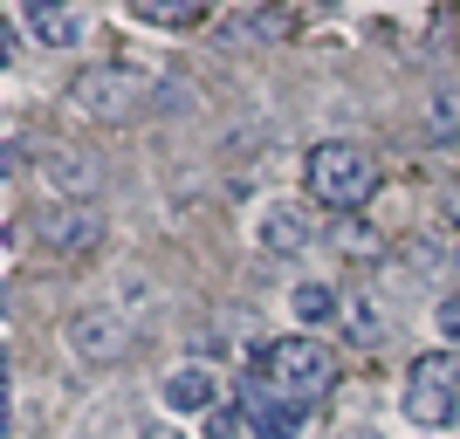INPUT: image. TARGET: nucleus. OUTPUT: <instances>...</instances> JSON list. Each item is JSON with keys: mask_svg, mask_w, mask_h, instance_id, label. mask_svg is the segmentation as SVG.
<instances>
[{"mask_svg": "<svg viewBox=\"0 0 460 439\" xmlns=\"http://www.w3.org/2000/svg\"><path fill=\"white\" fill-rule=\"evenodd\" d=\"M303 186L323 199V206H365L371 192H378V158L358 145V137H323V145H309L303 158Z\"/></svg>", "mask_w": 460, "mask_h": 439, "instance_id": "nucleus-1", "label": "nucleus"}, {"mask_svg": "<svg viewBox=\"0 0 460 439\" xmlns=\"http://www.w3.org/2000/svg\"><path fill=\"white\" fill-rule=\"evenodd\" d=\"M152 96H158L152 69H137V62H96V69H83V76L69 83V110L90 117V124H124V117H137Z\"/></svg>", "mask_w": 460, "mask_h": 439, "instance_id": "nucleus-2", "label": "nucleus"}, {"mask_svg": "<svg viewBox=\"0 0 460 439\" xmlns=\"http://www.w3.org/2000/svg\"><path fill=\"white\" fill-rule=\"evenodd\" d=\"M261 364H269V384L282 391L288 405H303V412L337 384V350L316 344V337H288V344L261 350Z\"/></svg>", "mask_w": 460, "mask_h": 439, "instance_id": "nucleus-3", "label": "nucleus"}, {"mask_svg": "<svg viewBox=\"0 0 460 439\" xmlns=\"http://www.w3.org/2000/svg\"><path fill=\"white\" fill-rule=\"evenodd\" d=\"M405 419L412 426H447L460 412V364L447 357V350H426V357H412V371H405Z\"/></svg>", "mask_w": 460, "mask_h": 439, "instance_id": "nucleus-4", "label": "nucleus"}, {"mask_svg": "<svg viewBox=\"0 0 460 439\" xmlns=\"http://www.w3.org/2000/svg\"><path fill=\"white\" fill-rule=\"evenodd\" d=\"M69 350L83 364H124L131 357V323L117 309H83V316H69Z\"/></svg>", "mask_w": 460, "mask_h": 439, "instance_id": "nucleus-5", "label": "nucleus"}, {"mask_svg": "<svg viewBox=\"0 0 460 439\" xmlns=\"http://www.w3.org/2000/svg\"><path fill=\"white\" fill-rule=\"evenodd\" d=\"M241 412H248L254 439H296L303 433V405H288L269 378H241Z\"/></svg>", "mask_w": 460, "mask_h": 439, "instance_id": "nucleus-6", "label": "nucleus"}, {"mask_svg": "<svg viewBox=\"0 0 460 439\" xmlns=\"http://www.w3.org/2000/svg\"><path fill=\"white\" fill-rule=\"evenodd\" d=\"M41 241H49L56 254H90L96 241H103V213H96V199L49 206V213H41Z\"/></svg>", "mask_w": 460, "mask_h": 439, "instance_id": "nucleus-7", "label": "nucleus"}, {"mask_svg": "<svg viewBox=\"0 0 460 439\" xmlns=\"http://www.w3.org/2000/svg\"><path fill=\"white\" fill-rule=\"evenodd\" d=\"M41 179H49V192H62V206L96 199V158H90V152H49Z\"/></svg>", "mask_w": 460, "mask_h": 439, "instance_id": "nucleus-8", "label": "nucleus"}, {"mask_svg": "<svg viewBox=\"0 0 460 439\" xmlns=\"http://www.w3.org/2000/svg\"><path fill=\"white\" fill-rule=\"evenodd\" d=\"M254 233H261V248H269V254H303L309 248V220H303V206H288V199L261 213V227H254Z\"/></svg>", "mask_w": 460, "mask_h": 439, "instance_id": "nucleus-9", "label": "nucleus"}, {"mask_svg": "<svg viewBox=\"0 0 460 439\" xmlns=\"http://www.w3.org/2000/svg\"><path fill=\"white\" fill-rule=\"evenodd\" d=\"M28 28H35V41H49V48H76L83 41V14L76 7H56V0H28Z\"/></svg>", "mask_w": 460, "mask_h": 439, "instance_id": "nucleus-10", "label": "nucleus"}, {"mask_svg": "<svg viewBox=\"0 0 460 439\" xmlns=\"http://www.w3.org/2000/svg\"><path fill=\"white\" fill-rule=\"evenodd\" d=\"M165 405H172V412H213V371L207 364L172 371V378H165Z\"/></svg>", "mask_w": 460, "mask_h": 439, "instance_id": "nucleus-11", "label": "nucleus"}, {"mask_svg": "<svg viewBox=\"0 0 460 439\" xmlns=\"http://www.w3.org/2000/svg\"><path fill=\"white\" fill-rule=\"evenodd\" d=\"M131 21H152V28H199L207 7H199V0H131Z\"/></svg>", "mask_w": 460, "mask_h": 439, "instance_id": "nucleus-12", "label": "nucleus"}, {"mask_svg": "<svg viewBox=\"0 0 460 439\" xmlns=\"http://www.w3.org/2000/svg\"><path fill=\"white\" fill-rule=\"evenodd\" d=\"M385 337V303L371 288H350V344H378Z\"/></svg>", "mask_w": 460, "mask_h": 439, "instance_id": "nucleus-13", "label": "nucleus"}, {"mask_svg": "<svg viewBox=\"0 0 460 439\" xmlns=\"http://www.w3.org/2000/svg\"><path fill=\"white\" fill-rule=\"evenodd\" d=\"M288 309H296V323H330V316H337V288L330 282H296Z\"/></svg>", "mask_w": 460, "mask_h": 439, "instance_id": "nucleus-14", "label": "nucleus"}, {"mask_svg": "<svg viewBox=\"0 0 460 439\" xmlns=\"http://www.w3.org/2000/svg\"><path fill=\"white\" fill-rule=\"evenodd\" d=\"M296 21H303L296 7H261V14H241L234 28H241L248 41H282V35H296Z\"/></svg>", "mask_w": 460, "mask_h": 439, "instance_id": "nucleus-15", "label": "nucleus"}, {"mask_svg": "<svg viewBox=\"0 0 460 439\" xmlns=\"http://www.w3.org/2000/svg\"><path fill=\"white\" fill-rule=\"evenodd\" d=\"M426 137H433V145H440V137H460V103L454 96H433V103H426Z\"/></svg>", "mask_w": 460, "mask_h": 439, "instance_id": "nucleus-16", "label": "nucleus"}, {"mask_svg": "<svg viewBox=\"0 0 460 439\" xmlns=\"http://www.w3.org/2000/svg\"><path fill=\"white\" fill-rule=\"evenodd\" d=\"M241 433V419H234V412H207V439H234Z\"/></svg>", "mask_w": 460, "mask_h": 439, "instance_id": "nucleus-17", "label": "nucleus"}, {"mask_svg": "<svg viewBox=\"0 0 460 439\" xmlns=\"http://www.w3.org/2000/svg\"><path fill=\"white\" fill-rule=\"evenodd\" d=\"M440 220H447V227H454V233H460V179H454V186H447V192H440Z\"/></svg>", "mask_w": 460, "mask_h": 439, "instance_id": "nucleus-18", "label": "nucleus"}, {"mask_svg": "<svg viewBox=\"0 0 460 439\" xmlns=\"http://www.w3.org/2000/svg\"><path fill=\"white\" fill-rule=\"evenodd\" d=\"M337 241H344V254H371V248H378V241H371L365 227H344V233H337Z\"/></svg>", "mask_w": 460, "mask_h": 439, "instance_id": "nucleus-19", "label": "nucleus"}, {"mask_svg": "<svg viewBox=\"0 0 460 439\" xmlns=\"http://www.w3.org/2000/svg\"><path fill=\"white\" fill-rule=\"evenodd\" d=\"M440 323H447V337H460V303H447V309H440Z\"/></svg>", "mask_w": 460, "mask_h": 439, "instance_id": "nucleus-20", "label": "nucleus"}, {"mask_svg": "<svg viewBox=\"0 0 460 439\" xmlns=\"http://www.w3.org/2000/svg\"><path fill=\"white\" fill-rule=\"evenodd\" d=\"M337 439H378V433H371V426H344Z\"/></svg>", "mask_w": 460, "mask_h": 439, "instance_id": "nucleus-21", "label": "nucleus"}]
</instances>
